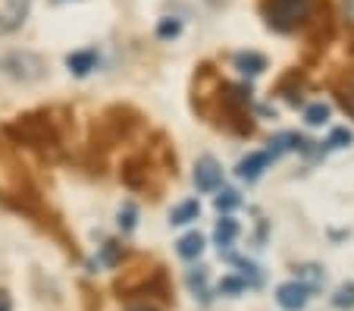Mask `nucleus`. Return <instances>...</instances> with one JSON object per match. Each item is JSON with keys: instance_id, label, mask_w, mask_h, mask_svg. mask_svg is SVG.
<instances>
[{"instance_id": "6e6552de", "label": "nucleus", "mask_w": 354, "mask_h": 311, "mask_svg": "<svg viewBox=\"0 0 354 311\" xmlns=\"http://www.w3.org/2000/svg\"><path fill=\"white\" fill-rule=\"evenodd\" d=\"M333 88H335V98H339V104L354 116V69H345V73L335 79Z\"/></svg>"}, {"instance_id": "f03ea898", "label": "nucleus", "mask_w": 354, "mask_h": 311, "mask_svg": "<svg viewBox=\"0 0 354 311\" xmlns=\"http://www.w3.org/2000/svg\"><path fill=\"white\" fill-rule=\"evenodd\" d=\"M314 13V0H263V16L267 26L276 32H292L304 26Z\"/></svg>"}, {"instance_id": "ddd939ff", "label": "nucleus", "mask_w": 354, "mask_h": 311, "mask_svg": "<svg viewBox=\"0 0 354 311\" xmlns=\"http://www.w3.org/2000/svg\"><path fill=\"white\" fill-rule=\"evenodd\" d=\"M235 236H239V224H235L232 217H223L220 224H216V233H214V239H216V245H232L235 242Z\"/></svg>"}, {"instance_id": "1a4fd4ad", "label": "nucleus", "mask_w": 354, "mask_h": 311, "mask_svg": "<svg viewBox=\"0 0 354 311\" xmlns=\"http://www.w3.org/2000/svg\"><path fill=\"white\" fill-rule=\"evenodd\" d=\"M66 66H69V73H73V75H88L94 66H97V51H94V48L75 51V54H69Z\"/></svg>"}, {"instance_id": "aec40b11", "label": "nucleus", "mask_w": 354, "mask_h": 311, "mask_svg": "<svg viewBox=\"0 0 354 311\" xmlns=\"http://www.w3.org/2000/svg\"><path fill=\"white\" fill-rule=\"evenodd\" d=\"M239 192H232V189H223L220 195H216V208L220 211H232V208H239Z\"/></svg>"}, {"instance_id": "4468645a", "label": "nucleus", "mask_w": 354, "mask_h": 311, "mask_svg": "<svg viewBox=\"0 0 354 311\" xmlns=\"http://www.w3.org/2000/svg\"><path fill=\"white\" fill-rule=\"evenodd\" d=\"M201 251H204V236H201V233H188V236L179 239V255L182 258L192 261V258H198Z\"/></svg>"}, {"instance_id": "412c9836", "label": "nucleus", "mask_w": 354, "mask_h": 311, "mask_svg": "<svg viewBox=\"0 0 354 311\" xmlns=\"http://www.w3.org/2000/svg\"><path fill=\"white\" fill-rule=\"evenodd\" d=\"M188 286H192L194 292H204V286H207V267H194V271H188Z\"/></svg>"}, {"instance_id": "6ab92c4d", "label": "nucleus", "mask_w": 354, "mask_h": 311, "mask_svg": "<svg viewBox=\"0 0 354 311\" xmlns=\"http://www.w3.org/2000/svg\"><path fill=\"white\" fill-rule=\"evenodd\" d=\"M298 274H301V280H308V283H304L308 290H314V286H320V283H323V271H320V267H314V264L301 267Z\"/></svg>"}, {"instance_id": "4be33fe9", "label": "nucleus", "mask_w": 354, "mask_h": 311, "mask_svg": "<svg viewBox=\"0 0 354 311\" xmlns=\"http://www.w3.org/2000/svg\"><path fill=\"white\" fill-rule=\"evenodd\" d=\"M354 136L348 132V129H333V136H329V145L333 148H345V145H351Z\"/></svg>"}, {"instance_id": "2eb2a0df", "label": "nucleus", "mask_w": 354, "mask_h": 311, "mask_svg": "<svg viewBox=\"0 0 354 311\" xmlns=\"http://www.w3.org/2000/svg\"><path fill=\"white\" fill-rule=\"evenodd\" d=\"M182 35V22L173 19V16H167V19H160V26H157V38L169 41V38H179Z\"/></svg>"}, {"instance_id": "f8f14e48", "label": "nucleus", "mask_w": 354, "mask_h": 311, "mask_svg": "<svg viewBox=\"0 0 354 311\" xmlns=\"http://www.w3.org/2000/svg\"><path fill=\"white\" fill-rule=\"evenodd\" d=\"M198 214H201V204L194 202V198H188V202H182L179 208H173L169 224H192V220H198Z\"/></svg>"}, {"instance_id": "cd10ccee", "label": "nucleus", "mask_w": 354, "mask_h": 311, "mask_svg": "<svg viewBox=\"0 0 354 311\" xmlns=\"http://www.w3.org/2000/svg\"><path fill=\"white\" fill-rule=\"evenodd\" d=\"M207 3H214V7H223V3H226V0H207Z\"/></svg>"}, {"instance_id": "b1692460", "label": "nucleus", "mask_w": 354, "mask_h": 311, "mask_svg": "<svg viewBox=\"0 0 354 311\" xmlns=\"http://www.w3.org/2000/svg\"><path fill=\"white\" fill-rule=\"evenodd\" d=\"M116 258H120V245L107 242V245H104V251H100V261H104V264H116Z\"/></svg>"}, {"instance_id": "9b49d317", "label": "nucleus", "mask_w": 354, "mask_h": 311, "mask_svg": "<svg viewBox=\"0 0 354 311\" xmlns=\"http://www.w3.org/2000/svg\"><path fill=\"white\" fill-rule=\"evenodd\" d=\"M301 91H304V85L298 82V73H288L286 79L276 85V95H282L288 104H301Z\"/></svg>"}, {"instance_id": "20e7f679", "label": "nucleus", "mask_w": 354, "mask_h": 311, "mask_svg": "<svg viewBox=\"0 0 354 311\" xmlns=\"http://www.w3.org/2000/svg\"><path fill=\"white\" fill-rule=\"evenodd\" d=\"M28 10H32V0H7L0 7V35H10L16 28H22Z\"/></svg>"}, {"instance_id": "7ed1b4c3", "label": "nucleus", "mask_w": 354, "mask_h": 311, "mask_svg": "<svg viewBox=\"0 0 354 311\" xmlns=\"http://www.w3.org/2000/svg\"><path fill=\"white\" fill-rule=\"evenodd\" d=\"M0 73L16 82H38L47 75V60L35 51H10L0 57Z\"/></svg>"}, {"instance_id": "423d86ee", "label": "nucleus", "mask_w": 354, "mask_h": 311, "mask_svg": "<svg viewBox=\"0 0 354 311\" xmlns=\"http://www.w3.org/2000/svg\"><path fill=\"white\" fill-rule=\"evenodd\" d=\"M308 299H310V290L301 283V280L282 283L279 290H276V302H279L286 311H301L304 305H308Z\"/></svg>"}, {"instance_id": "a211bd4d", "label": "nucleus", "mask_w": 354, "mask_h": 311, "mask_svg": "<svg viewBox=\"0 0 354 311\" xmlns=\"http://www.w3.org/2000/svg\"><path fill=\"white\" fill-rule=\"evenodd\" d=\"M135 217H138V208H135L132 202H126V204H122V208H120V226H122V230H126V233L135 226Z\"/></svg>"}, {"instance_id": "393cba45", "label": "nucleus", "mask_w": 354, "mask_h": 311, "mask_svg": "<svg viewBox=\"0 0 354 311\" xmlns=\"http://www.w3.org/2000/svg\"><path fill=\"white\" fill-rule=\"evenodd\" d=\"M345 19H348V26L354 28V0H345Z\"/></svg>"}, {"instance_id": "39448f33", "label": "nucleus", "mask_w": 354, "mask_h": 311, "mask_svg": "<svg viewBox=\"0 0 354 311\" xmlns=\"http://www.w3.org/2000/svg\"><path fill=\"white\" fill-rule=\"evenodd\" d=\"M220 183H223L220 163H216L210 154H204L198 163H194V186H198L201 192H214Z\"/></svg>"}, {"instance_id": "bb28decb", "label": "nucleus", "mask_w": 354, "mask_h": 311, "mask_svg": "<svg viewBox=\"0 0 354 311\" xmlns=\"http://www.w3.org/2000/svg\"><path fill=\"white\" fill-rule=\"evenodd\" d=\"M129 311H154V308H147V305H132Z\"/></svg>"}, {"instance_id": "dca6fc26", "label": "nucleus", "mask_w": 354, "mask_h": 311, "mask_svg": "<svg viewBox=\"0 0 354 311\" xmlns=\"http://www.w3.org/2000/svg\"><path fill=\"white\" fill-rule=\"evenodd\" d=\"M304 120H308V126H323L329 120V104H310Z\"/></svg>"}, {"instance_id": "f3484780", "label": "nucleus", "mask_w": 354, "mask_h": 311, "mask_svg": "<svg viewBox=\"0 0 354 311\" xmlns=\"http://www.w3.org/2000/svg\"><path fill=\"white\" fill-rule=\"evenodd\" d=\"M335 308H354V283H345L339 286V292H335Z\"/></svg>"}, {"instance_id": "5701e85b", "label": "nucleus", "mask_w": 354, "mask_h": 311, "mask_svg": "<svg viewBox=\"0 0 354 311\" xmlns=\"http://www.w3.org/2000/svg\"><path fill=\"white\" fill-rule=\"evenodd\" d=\"M245 290V280H239V277H226L220 283V292H229V296H235V292H241Z\"/></svg>"}, {"instance_id": "9d476101", "label": "nucleus", "mask_w": 354, "mask_h": 311, "mask_svg": "<svg viewBox=\"0 0 354 311\" xmlns=\"http://www.w3.org/2000/svg\"><path fill=\"white\" fill-rule=\"evenodd\" d=\"M235 69H241L245 75H261L267 69V57L257 51H241V54H235Z\"/></svg>"}, {"instance_id": "0eeeda50", "label": "nucleus", "mask_w": 354, "mask_h": 311, "mask_svg": "<svg viewBox=\"0 0 354 311\" xmlns=\"http://www.w3.org/2000/svg\"><path fill=\"white\" fill-rule=\"evenodd\" d=\"M267 163H270L267 151H251L245 161H239V176H241V179H248V183H254L257 176L267 170Z\"/></svg>"}, {"instance_id": "f257e3e1", "label": "nucleus", "mask_w": 354, "mask_h": 311, "mask_svg": "<svg viewBox=\"0 0 354 311\" xmlns=\"http://www.w3.org/2000/svg\"><path fill=\"white\" fill-rule=\"evenodd\" d=\"M7 136L16 139L19 145H28V148H38V151H54L57 145H60L57 126L47 110L26 114V116H19V120L7 123Z\"/></svg>"}, {"instance_id": "a878e982", "label": "nucleus", "mask_w": 354, "mask_h": 311, "mask_svg": "<svg viewBox=\"0 0 354 311\" xmlns=\"http://www.w3.org/2000/svg\"><path fill=\"white\" fill-rule=\"evenodd\" d=\"M0 311H13V302H10V296L3 290H0Z\"/></svg>"}]
</instances>
